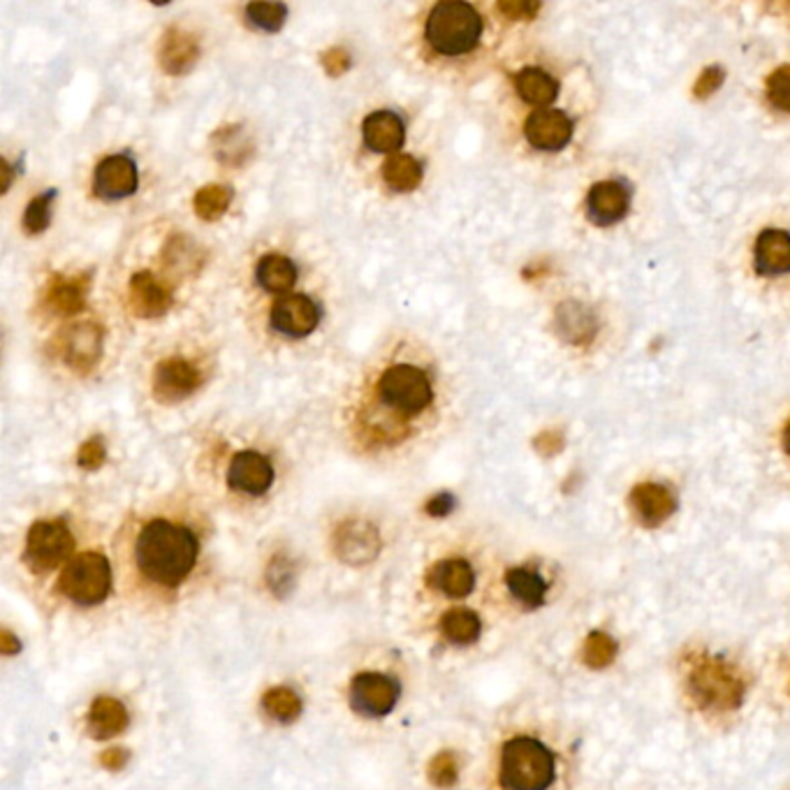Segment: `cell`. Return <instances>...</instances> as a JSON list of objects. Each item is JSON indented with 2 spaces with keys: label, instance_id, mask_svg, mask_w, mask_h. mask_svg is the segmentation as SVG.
<instances>
[{
  "label": "cell",
  "instance_id": "6da1fadb",
  "mask_svg": "<svg viewBox=\"0 0 790 790\" xmlns=\"http://www.w3.org/2000/svg\"><path fill=\"white\" fill-rule=\"evenodd\" d=\"M197 561L195 535L179 524L154 520L137 539V563L147 580L177 586L188 577Z\"/></svg>",
  "mask_w": 790,
  "mask_h": 790
},
{
  "label": "cell",
  "instance_id": "7a4b0ae2",
  "mask_svg": "<svg viewBox=\"0 0 790 790\" xmlns=\"http://www.w3.org/2000/svg\"><path fill=\"white\" fill-rule=\"evenodd\" d=\"M559 779V758L539 738L517 735L501 749L498 783L505 790H550Z\"/></svg>",
  "mask_w": 790,
  "mask_h": 790
},
{
  "label": "cell",
  "instance_id": "3957f363",
  "mask_svg": "<svg viewBox=\"0 0 790 790\" xmlns=\"http://www.w3.org/2000/svg\"><path fill=\"white\" fill-rule=\"evenodd\" d=\"M483 36V19L468 3H438L427 19L425 38L436 53L462 56L477 47Z\"/></svg>",
  "mask_w": 790,
  "mask_h": 790
},
{
  "label": "cell",
  "instance_id": "277c9868",
  "mask_svg": "<svg viewBox=\"0 0 790 790\" xmlns=\"http://www.w3.org/2000/svg\"><path fill=\"white\" fill-rule=\"evenodd\" d=\"M378 392L385 406L402 415H419L434 399L429 376L413 364H394L383 372Z\"/></svg>",
  "mask_w": 790,
  "mask_h": 790
},
{
  "label": "cell",
  "instance_id": "5b68a950",
  "mask_svg": "<svg viewBox=\"0 0 790 790\" xmlns=\"http://www.w3.org/2000/svg\"><path fill=\"white\" fill-rule=\"evenodd\" d=\"M59 584L70 601L96 605L107 599L111 589L109 561L98 552H83L68 563Z\"/></svg>",
  "mask_w": 790,
  "mask_h": 790
},
{
  "label": "cell",
  "instance_id": "8992f818",
  "mask_svg": "<svg viewBox=\"0 0 790 790\" xmlns=\"http://www.w3.org/2000/svg\"><path fill=\"white\" fill-rule=\"evenodd\" d=\"M75 539L66 522H38L28 531L26 563L33 573H49L70 556Z\"/></svg>",
  "mask_w": 790,
  "mask_h": 790
},
{
  "label": "cell",
  "instance_id": "52a82bcc",
  "mask_svg": "<svg viewBox=\"0 0 790 790\" xmlns=\"http://www.w3.org/2000/svg\"><path fill=\"white\" fill-rule=\"evenodd\" d=\"M399 693L402 689L394 677L381 672H362L350 684V708L366 719H378L392 712L399 700Z\"/></svg>",
  "mask_w": 790,
  "mask_h": 790
},
{
  "label": "cell",
  "instance_id": "ba28073f",
  "mask_svg": "<svg viewBox=\"0 0 790 790\" xmlns=\"http://www.w3.org/2000/svg\"><path fill=\"white\" fill-rule=\"evenodd\" d=\"M334 552L348 566H366L381 552V535L369 522L348 520L334 533Z\"/></svg>",
  "mask_w": 790,
  "mask_h": 790
},
{
  "label": "cell",
  "instance_id": "9c48e42d",
  "mask_svg": "<svg viewBox=\"0 0 790 790\" xmlns=\"http://www.w3.org/2000/svg\"><path fill=\"white\" fill-rule=\"evenodd\" d=\"M320 325V308L306 295H288L274 302L271 327L288 338H304Z\"/></svg>",
  "mask_w": 790,
  "mask_h": 790
},
{
  "label": "cell",
  "instance_id": "30bf717a",
  "mask_svg": "<svg viewBox=\"0 0 790 790\" xmlns=\"http://www.w3.org/2000/svg\"><path fill=\"white\" fill-rule=\"evenodd\" d=\"M200 372H197V366L188 359H165L158 364L154 376V397L160 404H179L190 397V394L200 387Z\"/></svg>",
  "mask_w": 790,
  "mask_h": 790
},
{
  "label": "cell",
  "instance_id": "8fae6325",
  "mask_svg": "<svg viewBox=\"0 0 790 790\" xmlns=\"http://www.w3.org/2000/svg\"><path fill=\"white\" fill-rule=\"evenodd\" d=\"M526 142L539 151H561L571 142L573 121L561 109H539L524 124Z\"/></svg>",
  "mask_w": 790,
  "mask_h": 790
},
{
  "label": "cell",
  "instance_id": "7c38bea8",
  "mask_svg": "<svg viewBox=\"0 0 790 790\" xmlns=\"http://www.w3.org/2000/svg\"><path fill=\"white\" fill-rule=\"evenodd\" d=\"M175 304L172 288L149 271H139L128 284V306L137 318H160Z\"/></svg>",
  "mask_w": 790,
  "mask_h": 790
},
{
  "label": "cell",
  "instance_id": "4fadbf2b",
  "mask_svg": "<svg viewBox=\"0 0 790 790\" xmlns=\"http://www.w3.org/2000/svg\"><path fill=\"white\" fill-rule=\"evenodd\" d=\"M105 332L96 323H77L66 332L63 357L72 372L89 374L102 357Z\"/></svg>",
  "mask_w": 790,
  "mask_h": 790
},
{
  "label": "cell",
  "instance_id": "5bb4252c",
  "mask_svg": "<svg viewBox=\"0 0 790 790\" xmlns=\"http://www.w3.org/2000/svg\"><path fill=\"white\" fill-rule=\"evenodd\" d=\"M96 195L102 200H124L137 190V165L130 156L117 154L96 167Z\"/></svg>",
  "mask_w": 790,
  "mask_h": 790
},
{
  "label": "cell",
  "instance_id": "9a60e30c",
  "mask_svg": "<svg viewBox=\"0 0 790 790\" xmlns=\"http://www.w3.org/2000/svg\"><path fill=\"white\" fill-rule=\"evenodd\" d=\"M228 483L235 492L260 496L274 483V466L269 457L256 453V450H244V453L235 455L230 464Z\"/></svg>",
  "mask_w": 790,
  "mask_h": 790
},
{
  "label": "cell",
  "instance_id": "2e32d148",
  "mask_svg": "<svg viewBox=\"0 0 790 790\" xmlns=\"http://www.w3.org/2000/svg\"><path fill=\"white\" fill-rule=\"evenodd\" d=\"M91 288V276H51L47 293H45V306L47 312L53 316H75L79 314L83 306H87Z\"/></svg>",
  "mask_w": 790,
  "mask_h": 790
},
{
  "label": "cell",
  "instance_id": "e0dca14e",
  "mask_svg": "<svg viewBox=\"0 0 790 790\" xmlns=\"http://www.w3.org/2000/svg\"><path fill=\"white\" fill-rule=\"evenodd\" d=\"M160 68L172 75V77H181L186 72L192 70V66L200 61V42L197 38L179 26L167 28L162 42H160Z\"/></svg>",
  "mask_w": 790,
  "mask_h": 790
},
{
  "label": "cell",
  "instance_id": "ac0fdd59",
  "mask_svg": "<svg viewBox=\"0 0 790 790\" xmlns=\"http://www.w3.org/2000/svg\"><path fill=\"white\" fill-rule=\"evenodd\" d=\"M362 135H364V145L369 147L376 154H397L404 147L406 139V126L402 121V117L397 111L389 109H381L374 111L364 119L362 126Z\"/></svg>",
  "mask_w": 790,
  "mask_h": 790
},
{
  "label": "cell",
  "instance_id": "d6986e66",
  "mask_svg": "<svg viewBox=\"0 0 790 790\" xmlns=\"http://www.w3.org/2000/svg\"><path fill=\"white\" fill-rule=\"evenodd\" d=\"M631 205V190L619 181H601L586 195V211L599 225L616 223L624 218Z\"/></svg>",
  "mask_w": 790,
  "mask_h": 790
},
{
  "label": "cell",
  "instance_id": "ffe728a7",
  "mask_svg": "<svg viewBox=\"0 0 790 790\" xmlns=\"http://www.w3.org/2000/svg\"><path fill=\"white\" fill-rule=\"evenodd\" d=\"M427 580L434 589L441 591V594H445L450 599H464L473 591L475 573L466 561L447 559V561L436 563V566L429 571Z\"/></svg>",
  "mask_w": 790,
  "mask_h": 790
},
{
  "label": "cell",
  "instance_id": "44dd1931",
  "mask_svg": "<svg viewBox=\"0 0 790 790\" xmlns=\"http://www.w3.org/2000/svg\"><path fill=\"white\" fill-rule=\"evenodd\" d=\"M756 269L758 274H786L790 271V235L783 230H766L756 241Z\"/></svg>",
  "mask_w": 790,
  "mask_h": 790
},
{
  "label": "cell",
  "instance_id": "7402d4cb",
  "mask_svg": "<svg viewBox=\"0 0 790 790\" xmlns=\"http://www.w3.org/2000/svg\"><path fill=\"white\" fill-rule=\"evenodd\" d=\"M505 586L511 591V596L524 605V608H541L547 601L550 594V582L545 575H541L535 569H513L505 575Z\"/></svg>",
  "mask_w": 790,
  "mask_h": 790
},
{
  "label": "cell",
  "instance_id": "603a6c76",
  "mask_svg": "<svg viewBox=\"0 0 790 790\" xmlns=\"http://www.w3.org/2000/svg\"><path fill=\"white\" fill-rule=\"evenodd\" d=\"M128 725V712L115 698H98L89 712V732L96 740H109L121 735Z\"/></svg>",
  "mask_w": 790,
  "mask_h": 790
},
{
  "label": "cell",
  "instance_id": "cb8c5ba5",
  "mask_svg": "<svg viewBox=\"0 0 790 790\" xmlns=\"http://www.w3.org/2000/svg\"><path fill=\"white\" fill-rule=\"evenodd\" d=\"M256 278L263 290L271 295H284L297 284V267L290 258L269 253V256L260 258L256 267Z\"/></svg>",
  "mask_w": 790,
  "mask_h": 790
},
{
  "label": "cell",
  "instance_id": "d4e9b609",
  "mask_svg": "<svg viewBox=\"0 0 790 790\" xmlns=\"http://www.w3.org/2000/svg\"><path fill=\"white\" fill-rule=\"evenodd\" d=\"M425 177V167L408 154H394L383 165V179L385 184L397 192H411L422 184Z\"/></svg>",
  "mask_w": 790,
  "mask_h": 790
},
{
  "label": "cell",
  "instance_id": "484cf974",
  "mask_svg": "<svg viewBox=\"0 0 790 790\" xmlns=\"http://www.w3.org/2000/svg\"><path fill=\"white\" fill-rule=\"evenodd\" d=\"M515 89L529 105H550L559 96V81L539 68H524L515 77Z\"/></svg>",
  "mask_w": 790,
  "mask_h": 790
},
{
  "label": "cell",
  "instance_id": "4316f807",
  "mask_svg": "<svg viewBox=\"0 0 790 790\" xmlns=\"http://www.w3.org/2000/svg\"><path fill=\"white\" fill-rule=\"evenodd\" d=\"M214 151L220 162L239 167L253 154V142L239 126H230L225 130L220 128V132H216L214 137Z\"/></svg>",
  "mask_w": 790,
  "mask_h": 790
},
{
  "label": "cell",
  "instance_id": "83f0119b",
  "mask_svg": "<svg viewBox=\"0 0 790 790\" xmlns=\"http://www.w3.org/2000/svg\"><path fill=\"white\" fill-rule=\"evenodd\" d=\"M233 197H235V190L225 184H209V186L200 188L195 192V200H192L197 218H203L207 223L218 220L225 211L230 209Z\"/></svg>",
  "mask_w": 790,
  "mask_h": 790
},
{
  "label": "cell",
  "instance_id": "f1b7e54d",
  "mask_svg": "<svg viewBox=\"0 0 790 790\" xmlns=\"http://www.w3.org/2000/svg\"><path fill=\"white\" fill-rule=\"evenodd\" d=\"M633 501H635V507L640 511V515L649 522H661L663 517H668L674 511L672 494L661 485L638 487L633 494Z\"/></svg>",
  "mask_w": 790,
  "mask_h": 790
},
{
  "label": "cell",
  "instance_id": "f546056e",
  "mask_svg": "<svg viewBox=\"0 0 790 790\" xmlns=\"http://www.w3.org/2000/svg\"><path fill=\"white\" fill-rule=\"evenodd\" d=\"M441 633L453 644H471L480 635V619L471 610H450L441 619Z\"/></svg>",
  "mask_w": 790,
  "mask_h": 790
},
{
  "label": "cell",
  "instance_id": "4dcf8cb0",
  "mask_svg": "<svg viewBox=\"0 0 790 790\" xmlns=\"http://www.w3.org/2000/svg\"><path fill=\"white\" fill-rule=\"evenodd\" d=\"M263 708L271 719H276L280 723H293L302 712V700L293 689L276 687L265 693Z\"/></svg>",
  "mask_w": 790,
  "mask_h": 790
},
{
  "label": "cell",
  "instance_id": "1f68e13d",
  "mask_svg": "<svg viewBox=\"0 0 790 790\" xmlns=\"http://www.w3.org/2000/svg\"><path fill=\"white\" fill-rule=\"evenodd\" d=\"M246 19L265 33H278L286 26L288 8L284 3H250L246 8Z\"/></svg>",
  "mask_w": 790,
  "mask_h": 790
},
{
  "label": "cell",
  "instance_id": "d6a6232c",
  "mask_svg": "<svg viewBox=\"0 0 790 790\" xmlns=\"http://www.w3.org/2000/svg\"><path fill=\"white\" fill-rule=\"evenodd\" d=\"M53 200H56V190H47V192L33 197L31 205L26 207V214H23V230H26L28 235H42V233L49 228Z\"/></svg>",
  "mask_w": 790,
  "mask_h": 790
},
{
  "label": "cell",
  "instance_id": "836d02e7",
  "mask_svg": "<svg viewBox=\"0 0 790 790\" xmlns=\"http://www.w3.org/2000/svg\"><path fill=\"white\" fill-rule=\"evenodd\" d=\"M267 584L278 599H286L295 586V563L284 554L274 556L267 569Z\"/></svg>",
  "mask_w": 790,
  "mask_h": 790
},
{
  "label": "cell",
  "instance_id": "e575fe53",
  "mask_svg": "<svg viewBox=\"0 0 790 790\" xmlns=\"http://www.w3.org/2000/svg\"><path fill=\"white\" fill-rule=\"evenodd\" d=\"M205 263L200 253H197L195 244L186 237H177L169 241V246L165 248V265L167 267H172V269H179V271H188V265L190 263Z\"/></svg>",
  "mask_w": 790,
  "mask_h": 790
},
{
  "label": "cell",
  "instance_id": "d590c367",
  "mask_svg": "<svg viewBox=\"0 0 790 790\" xmlns=\"http://www.w3.org/2000/svg\"><path fill=\"white\" fill-rule=\"evenodd\" d=\"M457 774H460V768H457V758L450 753V751H443L438 753L432 763H429V781L438 788H450L455 781H457Z\"/></svg>",
  "mask_w": 790,
  "mask_h": 790
},
{
  "label": "cell",
  "instance_id": "8d00e7d4",
  "mask_svg": "<svg viewBox=\"0 0 790 790\" xmlns=\"http://www.w3.org/2000/svg\"><path fill=\"white\" fill-rule=\"evenodd\" d=\"M768 98L777 109L790 115V66H783L770 75Z\"/></svg>",
  "mask_w": 790,
  "mask_h": 790
},
{
  "label": "cell",
  "instance_id": "74e56055",
  "mask_svg": "<svg viewBox=\"0 0 790 790\" xmlns=\"http://www.w3.org/2000/svg\"><path fill=\"white\" fill-rule=\"evenodd\" d=\"M105 460H107V447H105V441L100 436L89 438L87 443L79 447L77 464L83 471H98L105 464Z\"/></svg>",
  "mask_w": 790,
  "mask_h": 790
},
{
  "label": "cell",
  "instance_id": "f35d334b",
  "mask_svg": "<svg viewBox=\"0 0 790 790\" xmlns=\"http://www.w3.org/2000/svg\"><path fill=\"white\" fill-rule=\"evenodd\" d=\"M320 61H323V68L329 77H342L350 70L353 66V59H350V53L344 49V47H332L327 51H323L320 56Z\"/></svg>",
  "mask_w": 790,
  "mask_h": 790
},
{
  "label": "cell",
  "instance_id": "ab89813d",
  "mask_svg": "<svg viewBox=\"0 0 790 790\" xmlns=\"http://www.w3.org/2000/svg\"><path fill=\"white\" fill-rule=\"evenodd\" d=\"M721 81H723V70L721 68H710V70H704L695 83V96L698 98H704V96H710L714 93L719 87H721Z\"/></svg>",
  "mask_w": 790,
  "mask_h": 790
},
{
  "label": "cell",
  "instance_id": "60d3db41",
  "mask_svg": "<svg viewBox=\"0 0 790 790\" xmlns=\"http://www.w3.org/2000/svg\"><path fill=\"white\" fill-rule=\"evenodd\" d=\"M455 505H457L455 496L443 492V494H436V496L427 503V513H429L432 517H445V515H450V513L455 511Z\"/></svg>",
  "mask_w": 790,
  "mask_h": 790
},
{
  "label": "cell",
  "instance_id": "b9f144b4",
  "mask_svg": "<svg viewBox=\"0 0 790 790\" xmlns=\"http://www.w3.org/2000/svg\"><path fill=\"white\" fill-rule=\"evenodd\" d=\"M539 10V3H498V12H503L507 19H531Z\"/></svg>",
  "mask_w": 790,
  "mask_h": 790
},
{
  "label": "cell",
  "instance_id": "7bdbcfd3",
  "mask_svg": "<svg viewBox=\"0 0 790 790\" xmlns=\"http://www.w3.org/2000/svg\"><path fill=\"white\" fill-rule=\"evenodd\" d=\"M128 751L126 749H121V747H117V749H109V751H105L102 756H100V763H102V768L105 770H111V772H117V770H124L126 768V763H128Z\"/></svg>",
  "mask_w": 790,
  "mask_h": 790
},
{
  "label": "cell",
  "instance_id": "ee69618b",
  "mask_svg": "<svg viewBox=\"0 0 790 790\" xmlns=\"http://www.w3.org/2000/svg\"><path fill=\"white\" fill-rule=\"evenodd\" d=\"M0 649H3V654H17L19 640L10 631H3V635H0Z\"/></svg>",
  "mask_w": 790,
  "mask_h": 790
},
{
  "label": "cell",
  "instance_id": "f6af8a7d",
  "mask_svg": "<svg viewBox=\"0 0 790 790\" xmlns=\"http://www.w3.org/2000/svg\"><path fill=\"white\" fill-rule=\"evenodd\" d=\"M0 172H3V184H0V190L8 192L12 186V165L6 158L0 160Z\"/></svg>",
  "mask_w": 790,
  "mask_h": 790
},
{
  "label": "cell",
  "instance_id": "bcb514c9",
  "mask_svg": "<svg viewBox=\"0 0 790 790\" xmlns=\"http://www.w3.org/2000/svg\"><path fill=\"white\" fill-rule=\"evenodd\" d=\"M783 445H786V450L790 453V422H788V427H786V432H783Z\"/></svg>",
  "mask_w": 790,
  "mask_h": 790
},
{
  "label": "cell",
  "instance_id": "7dc6e473",
  "mask_svg": "<svg viewBox=\"0 0 790 790\" xmlns=\"http://www.w3.org/2000/svg\"><path fill=\"white\" fill-rule=\"evenodd\" d=\"M788 693H790V661H788Z\"/></svg>",
  "mask_w": 790,
  "mask_h": 790
}]
</instances>
